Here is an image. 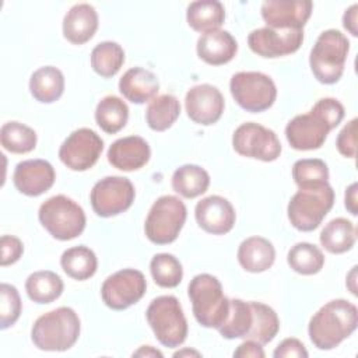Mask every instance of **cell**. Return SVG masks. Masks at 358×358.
Returning <instances> with one entry per match:
<instances>
[{
	"mask_svg": "<svg viewBox=\"0 0 358 358\" xmlns=\"http://www.w3.org/2000/svg\"><path fill=\"white\" fill-rule=\"evenodd\" d=\"M31 95L42 103L57 101L64 91V76L53 66H43L35 70L29 78Z\"/></svg>",
	"mask_w": 358,
	"mask_h": 358,
	"instance_id": "cell-25",
	"label": "cell"
},
{
	"mask_svg": "<svg viewBox=\"0 0 358 358\" xmlns=\"http://www.w3.org/2000/svg\"><path fill=\"white\" fill-rule=\"evenodd\" d=\"M303 42V29L257 28L248 35L250 50L262 57H280L296 52Z\"/></svg>",
	"mask_w": 358,
	"mask_h": 358,
	"instance_id": "cell-15",
	"label": "cell"
},
{
	"mask_svg": "<svg viewBox=\"0 0 358 358\" xmlns=\"http://www.w3.org/2000/svg\"><path fill=\"white\" fill-rule=\"evenodd\" d=\"M150 271L157 285L162 288H175L183 278L180 262L171 253H157L150 262Z\"/></svg>",
	"mask_w": 358,
	"mask_h": 358,
	"instance_id": "cell-38",
	"label": "cell"
},
{
	"mask_svg": "<svg viewBox=\"0 0 358 358\" xmlns=\"http://www.w3.org/2000/svg\"><path fill=\"white\" fill-rule=\"evenodd\" d=\"M64 284L59 274L50 270H41L29 274L25 281V291L36 303H50L63 292Z\"/></svg>",
	"mask_w": 358,
	"mask_h": 358,
	"instance_id": "cell-29",
	"label": "cell"
},
{
	"mask_svg": "<svg viewBox=\"0 0 358 358\" xmlns=\"http://www.w3.org/2000/svg\"><path fill=\"white\" fill-rule=\"evenodd\" d=\"M80 330V317L74 309L60 306L35 320L31 340L42 351H66L77 343Z\"/></svg>",
	"mask_w": 358,
	"mask_h": 358,
	"instance_id": "cell-3",
	"label": "cell"
},
{
	"mask_svg": "<svg viewBox=\"0 0 358 358\" xmlns=\"http://www.w3.org/2000/svg\"><path fill=\"white\" fill-rule=\"evenodd\" d=\"M56 179L55 168L45 159H25L17 164L13 175L15 189L31 197L48 192Z\"/></svg>",
	"mask_w": 358,
	"mask_h": 358,
	"instance_id": "cell-18",
	"label": "cell"
},
{
	"mask_svg": "<svg viewBox=\"0 0 358 358\" xmlns=\"http://www.w3.org/2000/svg\"><path fill=\"white\" fill-rule=\"evenodd\" d=\"M151 157L148 143L140 136L117 138L108 150V161L116 169L131 172L143 168Z\"/></svg>",
	"mask_w": 358,
	"mask_h": 358,
	"instance_id": "cell-20",
	"label": "cell"
},
{
	"mask_svg": "<svg viewBox=\"0 0 358 358\" xmlns=\"http://www.w3.org/2000/svg\"><path fill=\"white\" fill-rule=\"evenodd\" d=\"M186 217V206L179 197L161 196L154 201L145 218V236L155 245L172 243L180 234Z\"/></svg>",
	"mask_w": 358,
	"mask_h": 358,
	"instance_id": "cell-9",
	"label": "cell"
},
{
	"mask_svg": "<svg viewBox=\"0 0 358 358\" xmlns=\"http://www.w3.org/2000/svg\"><path fill=\"white\" fill-rule=\"evenodd\" d=\"M0 327L3 330L13 326L21 315V298L17 288L3 282L0 285Z\"/></svg>",
	"mask_w": 358,
	"mask_h": 358,
	"instance_id": "cell-40",
	"label": "cell"
},
{
	"mask_svg": "<svg viewBox=\"0 0 358 358\" xmlns=\"http://www.w3.org/2000/svg\"><path fill=\"white\" fill-rule=\"evenodd\" d=\"M129 119V108L126 102L115 95L103 96L95 109L96 124L109 134L120 131Z\"/></svg>",
	"mask_w": 358,
	"mask_h": 358,
	"instance_id": "cell-31",
	"label": "cell"
},
{
	"mask_svg": "<svg viewBox=\"0 0 358 358\" xmlns=\"http://www.w3.org/2000/svg\"><path fill=\"white\" fill-rule=\"evenodd\" d=\"M232 145L239 155L264 162L275 161L281 154V143L277 134L255 122H246L236 127Z\"/></svg>",
	"mask_w": 358,
	"mask_h": 358,
	"instance_id": "cell-12",
	"label": "cell"
},
{
	"mask_svg": "<svg viewBox=\"0 0 358 358\" xmlns=\"http://www.w3.org/2000/svg\"><path fill=\"white\" fill-rule=\"evenodd\" d=\"M350 50V41L338 29L323 31L309 56L310 70L315 78L322 84L337 83L343 73Z\"/></svg>",
	"mask_w": 358,
	"mask_h": 358,
	"instance_id": "cell-5",
	"label": "cell"
},
{
	"mask_svg": "<svg viewBox=\"0 0 358 358\" xmlns=\"http://www.w3.org/2000/svg\"><path fill=\"white\" fill-rule=\"evenodd\" d=\"M103 150V140L88 127L74 130L60 145L59 158L71 171L92 168Z\"/></svg>",
	"mask_w": 358,
	"mask_h": 358,
	"instance_id": "cell-14",
	"label": "cell"
},
{
	"mask_svg": "<svg viewBox=\"0 0 358 358\" xmlns=\"http://www.w3.org/2000/svg\"><path fill=\"white\" fill-rule=\"evenodd\" d=\"M253 322L252 327L245 336V340H253L259 344L264 345L270 343L280 330V320L273 308L266 303L250 301Z\"/></svg>",
	"mask_w": 358,
	"mask_h": 358,
	"instance_id": "cell-32",
	"label": "cell"
},
{
	"mask_svg": "<svg viewBox=\"0 0 358 358\" xmlns=\"http://www.w3.org/2000/svg\"><path fill=\"white\" fill-rule=\"evenodd\" d=\"M319 239L327 252L333 255L345 253L355 245L357 229L350 220L338 217L324 225Z\"/></svg>",
	"mask_w": 358,
	"mask_h": 358,
	"instance_id": "cell-27",
	"label": "cell"
},
{
	"mask_svg": "<svg viewBox=\"0 0 358 358\" xmlns=\"http://www.w3.org/2000/svg\"><path fill=\"white\" fill-rule=\"evenodd\" d=\"M357 14H358V4H352L350 8L345 10L344 15H343V25L344 28L352 35L357 36L358 35V28H357Z\"/></svg>",
	"mask_w": 358,
	"mask_h": 358,
	"instance_id": "cell-45",
	"label": "cell"
},
{
	"mask_svg": "<svg viewBox=\"0 0 358 358\" xmlns=\"http://www.w3.org/2000/svg\"><path fill=\"white\" fill-rule=\"evenodd\" d=\"M337 150L347 158H355L357 155V117L351 119L338 133L336 140Z\"/></svg>",
	"mask_w": 358,
	"mask_h": 358,
	"instance_id": "cell-41",
	"label": "cell"
},
{
	"mask_svg": "<svg viewBox=\"0 0 358 358\" xmlns=\"http://www.w3.org/2000/svg\"><path fill=\"white\" fill-rule=\"evenodd\" d=\"M133 357H145V358H148V357H159V358H162L164 354L161 351H158L157 348L151 347V345H141L137 351L133 352Z\"/></svg>",
	"mask_w": 358,
	"mask_h": 358,
	"instance_id": "cell-47",
	"label": "cell"
},
{
	"mask_svg": "<svg viewBox=\"0 0 358 358\" xmlns=\"http://www.w3.org/2000/svg\"><path fill=\"white\" fill-rule=\"evenodd\" d=\"M180 115V103L175 95L164 94L150 101L145 110V120L150 129L164 131L169 129Z\"/></svg>",
	"mask_w": 358,
	"mask_h": 358,
	"instance_id": "cell-33",
	"label": "cell"
},
{
	"mask_svg": "<svg viewBox=\"0 0 358 358\" xmlns=\"http://www.w3.org/2000/svg\"><path fill=\"white\" fill-rule=\"evenodd\" d=\"M196 320L208 329H220L229 313V299L222 292L220 280L203 273L194 275L187 287Z\"/></svg>",
	"mask_w": 358,
	"mask_h": 358,
	"instance_id": "cell-4",
	"label": "cell"
},
{
	"mask_svg": "<svg viewBox=\"0 0 358 358\" xmlns=\"http://www.w3.org/2000/svg\"><path fill=\"white\" fill-rule=\"evenodd\" d=\"M266 354L263 351L262 344L253 340H245L238 348L234 351V357L236 358H263Z\"/></svg>",
	"mask_w": 358,
	"mask_h": 358,
	"instance_id": "cell-44",
	"label": "cell"
},
{
	"mask_svg": "<svg viewBox=\"0 0 358 358\" xmlns=\"http://www.w3.org/2000/svg\"><path fill=\"white\" fill-rule=\"evenodd\" d=\"M147 322L157 340L168 348H176L187 337V320L183 309L173 295L154 298L145 312Z\"/></svg>",
	"mask_w": 358,
	"mask_h": 358,
	"instance_id": "cell-8",
	"label": "cell"
},
{
	"mask_svg": "<svg viewBox=\"0 0 358 358\" xmlns=\"http://www.w3.org/2000/svg\"><path fill=\"white\" fill-rule=\"evenodd\" d=\"M274 358H288V357H296V358H306L308 357V351L305 348V345L302 344V341H299L298 338L289 337L282 340L277 348L273 352Z\"/></svg>",
	"mask_w": 358,
	"mask_h": 358,
	"instance_id": "cell-43",
	"label": "cell"
},
{
	"mask_svg": "<svg viewBox=\"0 0 358 358\" xmlns=\"http://www.w3.org/2000/svg\"><path fill=\"white\" fill-rule=\"evenodd\" d=\"M159 90L157 76L143 67L129 69L119 80L120 94L133 103H144L152 101Z\"/></svg>",
	"mask_w": 358,
	"mask_h": 358,
	"instance_id": "cell-23",
	"label": "cell"
},
{
	"mask_svg": "<svg viewBox=\"0 0 358 358\" xmlns=\"http://www.w3.org/2000/svg\"><path fill=\"white\" fill-rule=\"evenodd\" d=\"M224 96L221 91L211 84H199L192 87L185 96L186 113L192 122L210 126L220 120L224 112Z\"/></svg>",
	"mask_w": 358,
	"mask_h": 358,
	"instance_id": "cell-16",
	"label": "cell"
},
{
	"mask_svg": "<svg viewBox=\"0 0 358 358\" xmlns=\"http://www.w3.org/2000/svg\"><path fill=\"white\" fill-rule=\"evenodd\" d=\"M344 113L340 101L322 98L308 113L296 115L287 123L285 137L294 150H317L324 144L329 131L341 123Z\"/></svg>",
	"mask_w": 358,
	"mask_h": 358,
	"instance_id": "cell-1",
	"label": "cell"
},
{
	"mask_svg": "<svg viewBox=\"0 0 358 358\" xmlns=\"http://www.w3.org/2000/svg\"><path fill=\"white\" fill-rule=\"evenodd\" d=\"M42 227L59 241H70L80 236L87 218L83 207L64 194H56L43 201L38 211Z\"/></svg>",
	"mask_w": 358,
	"mask_h": 358,
	"instance_id": "cell-7",
	"label": "cell"
},
{
	"mask_svg": "<svg viewBox=\"0 0 358 358\" xmlns=\"http://www.w3.org/2000/svg\"><path fill=\"white\" fill-rule=\"evenodd\" d=\"M60 266L69 277L84 281L95 274L98 260L92 249L80 245L63 252L60 257Z\"/></svg>",
	"mask_w": 358,
	"mask_h": 358,
	"instance_id": "cell-30",
	"label": "cell"
},
{
	"mask_svg": "<svg viewBox=\"0 0 358 358\" xmlns=\"http://www.w3.org/2000/svg\"><path fill=\"white\" fill-rule=\"evenodd\" d=\"M124 63L123 48L112 41L98 43L91 52V67L103 78L113 77Z\"/></svg>",
	"mask_w": 358,
	"mask_h": 358,
	"instance_id": "cell-34",
	"label": "cell"
},
{
	"mask_svg": "<svg viewBox=\"0 0 358 358\" xmlns=\"http://www.w3.org/2000/svg\"><path fill=\"white\" fill-rule=\"evenodd\" d=\"M253 312L250 302H245L242 299H229V313L218 329L220 334L224 338H245L248 331L252 327Z\"/></svg>",
	"mask_w": 358,
	"mask_h": 358,
	"instance_id": "cell-35",
	"label": "cell"
},
{
	"mask_svg": "<svg viewBox=\"0 0 358 358\" xmlns=\"http://www.w3.org/2000/svg\"><path fill=\"white\" fill-rule=\"evenodd\" d=\"M210 186L208 172L193 164H186L175 169L172 175V189L186 199H194L203 193Z\"/></svg>",
	"mask_w": 358,
	"mask_h": 358,
	"instance_id": "cell-28",
	"label": "cell"
},
{
	"mask_svg": "<svg viewBox=\"0 0 358 358\" xmlns=\"http://www.w3.org/2000/svg\"><path fill=\"white\" fill-rule=\"evenodd\" d=\"M357 192H358V185L354 182L351 183L347 190H345V199H344V204L345 208L352 214L357 215L358 214V201H357Z\"/></svg>",
	"mask_w": 358,
	"mask_h": 358,
	"instance_id": "cell-46",
	"label": "cell"
},
{
	"mask_svg": "<svg viewBox=\"0 0 358 358\" xmlns=\"http://www.w3.org/2000/svg\"><path fill=\"white\" fill-rule=\"evenodd\" d=\"M194 217L199 227L213 235H224L229 232L236 220L232 204L217 194L201 199L196 204Z\"/></svg>",
	"mask_w": 358,
	"mask_h": 358,
	"instance_id": "cell-19",
	"label": "cell"
},
{
	"mask_svg": "<svg viewBox=\"0 0 358 358\" xmlns=\"http://www.w3.org/2000/svg\"><path fill=\"white\" fill-rule=\"evenodd\" d=\"M134 196L136 192L130 179L123 176H106L92 186L90 201L96 215L108 218L130 208Z\"/></svg>",
	"mask_w": 358,
	"mask_h": 358,
	"instance_id": "cell-11",
	"label": "cell"
},
{
	"mask_svg": "<svg viewBox=\"0 0 358 358\" xmlns=\"http://www.w3.org/2000/svg\"><path fill=\"white\" fill-rule=\"evenodd\" d=\"M0 143L14 154H27L36 147V133L20 122H7L0 129Z\"/></svg>",
	"mask_w": 358,
	"mask_h": 358,
	"instance_id": "cell-37",
	"label": "cell"
},
{
	"mask_svg": "<svg viewBox=\"0 0 358 358\" xmlns=\"http://www.w3.org/2000/svg\"><path fill=\"white\" fill-rule=\"evenodd\" d=\"M355 273H357V267L354 266V267H352V270H351V273H350V275H348V280L351 281V285H348V288H350V291H351V294H352V295H357V288H355Z\"/></svg>",
	"mask_w": 358,
	"mask_h": 358,
	"instance_id": "cell-48",
	"label": "cell"
},
{
	"mask_svg": "<svg viewBox=\"0 0 358 358\" xmlns=\"http://www.w3.org/2000/svg\"><path fill=\"white\" fill-rule=\"evenodd\" d=\"M287 262L294 271L303 275H312L323 268L324 256L316 245L298 242L288 250Z\"/></svg>",
	"mask_w": 358,
	"mask_h": 358,
	"instance_id": "cell-36",
	"label": "cell"
},
{
	"mask_svg": "<svg viewBox=\"0 0 358 358\" xmlns=\"http://www.w3.org/2000/svg\"><path fill=\"white\" fill-rule=\"evenodd\" d=\"M229 90L235 102L246 112L259 113L273 106L277 98L274 81L260 71H239L231 77Z\"/></svg>",
	"mask_w": 358,
	"mask_h": 358,
	"instance_id": "cell-10",
	"label": "cell"
},
{
	"mask_svg": "<svg viewBox=\"0 0 358 358\" xmlns=\"http://www.w3.org/2000/svg\"><path fill=\"white\" fill-rule=\"evenodd\" d=\"M357 324V306L345 299H333L310 317L308 333L316 348L333 350L355 331Z\"/></svg>",
	"mask_w": 358,
	"mask_h": 358,
	"instance_id": "cell-2",
	"label": "cell"
},
{
	"mask_svg": "<svg viewBox=\"0 0 358 358\" xmlns=\"http://www.w3.org/2000/svg\"><path fill=\"white\" fill-rule=\"evenodd\" d=\"M1 245V257H0V264L3 267L10 266L15 262L20 260L24 252V245L22 242L13 235H3L0 239Z\"/></svg>",
	"mask_w": 358,
	"mask_h": 358,
	"instance_id": "cell-42",
	"label": "cell"
},
{
	"mask_svg": "<svg viewBox=\"0 0 358 358\" xmlns=\"http://www.w3.org/2000/svg\"><path fill=\"white\" fill-rule=\"evenodd\" d=\"M310 0H266L262 17L268 28L302 29L312 14Z\"/></svg>",
	"mask_w": 358,
	"mask_h": 358,
	"instance_id": "cell-17",
	"label": "cell"
},
{
	"mask_svg": "<svg viewBox=\"0 0 358 358\" xmlns=\"http://www.w3.org/2000/svg\"><path fill=\"white\" fill-rule=\"evenodd\" d=\"M186 20L192 29L197 32L217 31L225 20V8L217 0H199L187 6Z\"/></svg>",
	"mask_w": 358,
	"mask_h": 358,
	"instance_id": "cell-26",
	"label": "cell"
},
{
	"mask_svg": "<svg viewBox=\"0 0 358 358\" xmlns=\"http://www.w3.org/2000/svg\"><path fill=\"white\" fill-rule=\"evenodd\" d=\"M274 260L275 249L266 238H246L238 248V262L249 273H263L273 266Z\"/></svg>",
	"mask_w": 358,
	"mask_h": 358,
	"instance_id": "cell-24",
	"label": "cell"
},
{
	"mask_svg": "<svg viewBox=\"0 0 358 358\" xmlns=\"http://www.w3.org/2000/svg\"><path fill=\"white\" fill-rule=\"evenodd\" d=\"M197 55L207 64L220 66L231 62L238 52L236 39L222 29L201 34L197 39Z\"/></svg>",
	"mask_w": 358,
	"mask_h": 358,
	"instance_id": "cell-22",
	"label": "cell"
},
{
	"mask_svg": "<svg viewBox=\"0 0 358 358\" xmlns=\"http://www.w3.org/2000/svg\"><path fill=\"white\" fill-rule=\"evenodd\" d=\"M292 178L298 187H310L329 183V168L319 158L298 159L292 166Z\"/></svg>",
	"mask_w": 358,
	"mask_h": 358,
	"instance_id": "cell-39",
	"label": "cell"
},
{
	"mask_svg": "<svg viewBox=\"0 0 358 358\" xmlns=\"http://www.w3.org/2000/svg\"><path fill=\"white\" fill-rule=\"evenodd\" d=\"M147 289V281L141 271L123 268L110 274L101 287L105 305L113 310H123L138 302Z\"/></svg>",
	"mask_w": 358,
	"mask_h": 358,
	"instance_id": "cell-13",
	"label": "cell"
},
{
	"mask_svg": "<svg viewBox=\"0 0 358 358\" xmlns=\"http://www.w3.org/2000/svg\"><path fill=\"white\" fill-rule=\"evenodd\" d=\"M98 29V14L88 3L73 6L63 18V36L74 43L88 42Z\"/></svg>",
	"mask_w": 358,
	"mask_h": 358,
	"instance_id": "cell-21",
	"label": "cell"
},
{
	"mask_svg": "<svg viewBox=\"0 0 358 358\" xmlns=\"http://www.w3.org/2000/svg\"><path fill=\"white\" fill-rule=\"evenodd\" d=\"M183 355H194V357H200V352L199 351H194V350H182V351H178L173 354V357H183Z\"/></svg>",
	"mask_w": 358,
	"mask_h": 358,
	"instance_id": "cell-49",
	"label": "cell"
},
{
	"mask_svg": "<svg viewBox=\"0 0 358 358\" xmlns=\"http://www.w3.org/2000/svg\"><path fill=\"white\" fill-rule=\"evenodd\" d=\"M334 204V190L329 183L299 187L291 197L287 215L291 225L299 231L316 229Z\"/></svg>",
	"mask_w": 358,
	"mask_h": 358,
	"instance_id": "cell-6",
	"label": "cell"
}]
</instances>
